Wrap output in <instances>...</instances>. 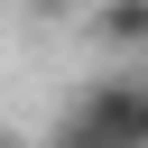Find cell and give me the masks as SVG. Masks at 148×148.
<instances>
[{"mask_svg":"<svg viewBox=\"0 0 148 148\" xmlns=\"http://www.w3.org/2000/svg\"><path fill=\"white\" fill-rule=\"evenodd\" d=\"M37 9H102V0H37Z\"/></svg>","mask_w":148,"mask_h":148,"instance_id":"cell-3","label":"cell"},{"mask_svg":"<svg viewBox=\"0 0 148 148\" xmlns=\"http://www.w3.org/2000/svg\"><path fill=\"white\" fill-rule=\"evenodd\" d=\"M56 148H148V83H92L56 120Z\"/></svg>","mask_w":148,"mask_h":148,"instance_id":"cell-1","label":"cell"},{"mask_svg":"<svg viewBox=\"0 0 148 148\" xmlns=\"http://www.w3.org/2000/svg\"><path fill=\"white\" fill-rule=\"evenodd\" d=\"M92 18H102V37H111V46H148V0H102Z\"/></svg>","mask_w":148,"mask_h":148,"instance_id":"cell-2","label":"cell"}]
</instances>
